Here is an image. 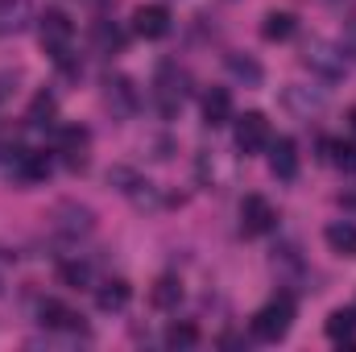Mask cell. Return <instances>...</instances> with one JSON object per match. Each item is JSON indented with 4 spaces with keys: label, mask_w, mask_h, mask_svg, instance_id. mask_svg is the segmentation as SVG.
Segmentation results:
<instances>
[{
    "label": "cell",
    "mask_w": 356,
    "mask_h": 352,
    "mask_svg": "<svg viewBox=\"0 0 356 352\" xmlns=\"http://www.w3.org/2000/svg\"><path fill=\"white\" fill-rule=\"evenodd\" d=\"M294 17L290 13H269L266 25H261V33H266V42H286V38H294Z\"/></svg>",
    "instance_id": "cell-16"
},
{
    "label": "cell",
    "mask_w": 356,
    "mask_h": 352,
    "mask_svg": "<svg viewBox=\"0 0 356 352\" xmlns=\"http://www.w3.org/2000/svg\"><path fill=\"white\" fill-rule=\"evenodd\" d=\"M129 298H133V286H129L124 278H108V282H99V290H95V307H99V311H124Z\"/></svg>",
    "instance_id": "cell-8"
},
{
    "label": "cell",
    "mask_w": 356,
    "mask_h": 352,
    "mask_svg": "<svg viewBox=\"0 0 356 352\" xmlns=\"http://www.w3.org/2000/svg\"><path fill=\"white\" fill-rule=\"evenodd\" d=\"M58 278H63L67 286H88V282H91V269L83 262H67V265H58Z\"/></svg>",
    "instance_id": "cell-20"
},
{
    "label": "cell",
    "mask_w": 356,
    "mask_h": 352,
    "mask_svg": "<svg viewBox=\"0 0 356 352\" xmlns=\"http://www.w3.org/2000/svg\"><path fill=\"white\" fill-rule=\"evenodd\" d=\"M236 145H241L245 154H261V150H269V120L261 116V112L236 116Z\"/></svg>",
    "instance_id": "cell-4"
},
{
    "label": "cell",
    "mask_w": 356,
    "mask_h": 352,
    "mask_svg": "<svg viewBox=\"0 0 356 352\" xmlns=\"http://www.w3.org/2000/svg\"><path fill=\"white\" fill-rule=\"evenodd\" d=\"M269 170H273V178H294L298 175V145H294L290 137L269 141Z\"/></svg>",
    "instance_id": "cell-7"
},
{
    "label": "cell",
    "mask_w": 356,
    "mask_h": 352,
    "mask_svg": "<svg viewBox=\"0 0 356 352\" xmlns=\"http://www.w3.org/2000/svg\"><path fill=\"white\" fill-rule=\"evenodd\" d=\"M327 245H332V253H340V257H356V224L348 220H340V224H327Z\"/></svg>",
    "instance_id": "cell-11"
},
{
    "label": "cell",
    "mask_w": 356,
    "mask_h": 352,
    "mask_svg": "<svg viewBox=\"0 0 356 352\" xmlns=\"http://www.w3.org/2000/svg\"><path fill=\"white\" fill-rule=\"evenodd\" d=\"M149 298H154V307H162V311H175L178 303H182V282L178 278H158L154 282V290H149Z\"/></svg>",
    "instance_id": "cell-13"
},
{
    "label": "cell",
    "mask_w": 356,
    "mask_h": 352,
    "mask_svg": "<svg viewBox=\"0 0 356 352\" xmlns=\"http://www.w3.org/2000/svg\"><path fill=\"white\" fill-rule=\"evenodd\" d=\"M332 154H336V166H340L344 175H356V141H336Z\"/></svg>",
    "instance_id": "cell-21"
},
{
    "label": "cell",
    "mask_w": 356,
    "mask_h": 352,
    "mask_svg": "<svg viewBox=\"0 0 356 352\" xmlns=\"http://www.w3.org/2000/svg\"><path fill=\"white\" fill-rule=\"evenodd\" d=\"M290 323H294V298H290V294H277L273 303H266V307L253 315V332H257L261 340H282V336L290 332Z\"/></svg>",
    "instance_id": "cell-2"
},
{
    "label": "cell",
    "mask_w": 356,
    "mask_h": 352,
    "mask_svg": "<svg viewBox=\"0 0 356 352\" xmlns=\"http://www.w3.org/2000/svg\"><path fill=\"white\" fill-rule=\"evenodd\" d=\"M228 71H232V75H241V79H249V83H257V79H261V67H257V63H249V58H241V54H228Z\"/></svg>",
    "instance_id": "cell-22"
},
{
    "label": "cell",
    "mask_w": 356,
    "mask_h": 352,
    "mask_svg": "<svg viewBox=\"0 0 356 352\" xmlns=\"http://www.w3.org/2000/svg\"><path fill=\"white\" fill-rule=\"evenodd\" d=\"M88 4H104V0H88Z\"/></svg>",
    "instance_id": "cell-24"
},
{
    "label": "cell",
    "mask_w": 356,
    "mask_h": 352,
    "mask_svg": "<svg viewBox=\"0 0 356 352\" xmlns=\"http://www.w3.org/2000/svg\"><path fill=\"white\" fill-rule=\"evenodd\" d=\"M203 120L211 125V129H220V125H228L232 120V95L224 88H211L203 95Z\"/></svg>",
    "instance_id": "cell-10"
},
{
    "label": "cell",
    "mask_w": 356,
    "mask_h": 352,
    "mask_svg": "<svg viewBox=\"0 0 356 352\" xmlns=\"http://www.w3.org/2000/svg\"><path fill=\"white\" fill-rule=\"evenodd\" d=\"M133 29H137L141 38H149V42L166 38V33H170V8H166V4H141V8L133 13Z\"/></svg>",
    "instance_id": "cell-5"
},
{
    "label": "cell",
    "mask_w": 356,
    "mask_h": 352,
    "mask_svg": "<svg viewBox=\"0 0 356 352\" xmlns=\"http://www.w3.org/2000/svg\"><path fill=\"white\" fill-rule=\"evenodd\" d=\"M54 112H58L54 95H50V91H38V95L29 99V112H25V120L42 129V125H54Z\"/></svg>",
    "instance_id": "cell-14"
},
{
    "label": "cell",
    "mask_w": 356,
    "mask_h": 352,
    "mask_svg": "<svg viewBox=\"0 0 356 352\" xmlns=\"http://www.w3.org/2000/svg\"><path fill=\"white\" fill-rule=\"evenodd\" d=\"M166 344L170 349H195L199 344V328L195 323H170L166 328Z\"/></svg>",
    "instance_id": "cell-18"
},
{
    "label": "cell",
    "mask_w": 356,
    "mask_h": 352,
    "mask_svg": "<svg viewBox=\"0 0 356 352\" xmlns=\"http://www.w3.org/2000/svg\"><path fill=\"white\" fill-rule=\"evenodd\" d=\"M38 38H42V46H46L58 63H67L71 38H75V21H71L63 8H46V13L38 17Z\"/></svg>",
    "instance_id": "cell-1"
},
{
    "label": "cell",
    "mask_w": 356,
    "mask_h": 352,
    "mask_svg": "<svg viewBox=\"0 0 356 352\" xmlns=\"http://www.w3.org/2000/svg\"><path fill=\"white\" fill-rule=\"evenodd\" d=\"M95 42H99L104 50H120V46H124V33H120L116 25H108V21H95Z\"/></svg>",
    "instance_id": "cell-19"
},
{
    "label": "cell",
    "mask_w": 356,
    "mask_h": 352,
    "mask_svg": "<svg viewBox=\"0 0 356 352\" xmlns=\"http://www.w3.org/2000/svg\"><path fill=\"white\" fill-rule=\"evenodd\" d=\"M21 175L29 178V182H42V178L50 175V154H42V150L21 154Z\"/></svg>",
    "instance_id": "cell-17"
},
{
    "label": "cell",
    "mask_w": 356,
    "mask_h": 352,
    "mask_svg": "<svg viewBox=\"0 0 356 352\" xmlns=\"http://www.w3.org/2000/svg\"><path fill=\"white\" fill-rule=\"evenodd\" d=\"M58 154H63V162L71 170H83L88 166V129H79V125L63 129L58 133Z\"/></svg>",
    "instance_id": "cell-6"
},
{
    "label": "cell",
    "mask_w": 356,
    "mask_h": 352,
    "mask_svg": "<svg viewBox=\"0 0 356 352\" xmlns=\"http://www.w3.org/2000/svg\"><path fill=\"white\" fill-rule=\"evenodd\" d=\"M29 21V4L25 0H0V33H21Z\"/></svg>",
    "instance_id": "cell-12"
},
{
    "label": "cell",
    "mask_w": 356,
    "mask_h": 352,
    "mask_svg": "<svg viewBox=\"0 0 356 352\" xmlns=\"http://www.w3.org/2000/svg\"><path fill=\"white\" fill-rule=\"evenodd\" d=\"M38 315H42L46 328H58V332H83V315H75L71 307H63V303H54V298H46V303L38 307Z\"/></svg>",
    "instance_id": "cell-9"
},
{
    "label": "cell",
    "mask_w": 356,
    "mask_h": 352,
    "mask_svg": "<svg viewBox=\"0 0 356 352\" xmlns=\"http://www.w3.org/2000/svg\"><path fill=\"white\" fill-rule=\"evenodd\" d=\"M277 228V211H273V203L261 199V195H249L245 203H241V232L245 237H266Z\"/></svg>",
    "instance_id": "cell-3"
},
{
    "label": "cell",
    "mask_w": 356,
    "mask_h": 352,
    "mask_svg": "<svg viewBox=\"0 0 356 352\" xmlns=\"http://www.w3.org/2000/svg\"><path fill=\"white\" fill-rule=\"evenodd\" d=\"M348 120H353V129H356V108H353V112H348Z\"/></svg>",
    "instance_id": "cell-23"
},
{
    "label": "cell",
    "mask_w": 356,
    "mask_h": 352,
    "mask_svg": "<svg viewBox=\"0 0 356 352\" xmlns=\"http://www.w3.org/2000/svg\"><path fill=\"white\" fill-rule=\"evenodd\" d=\"M327 336L332 340H353L356 336V311L353 307H340V311L327 315Z\"/></svg>",
    "instance_id": "cell-15"
}]
</instances>
